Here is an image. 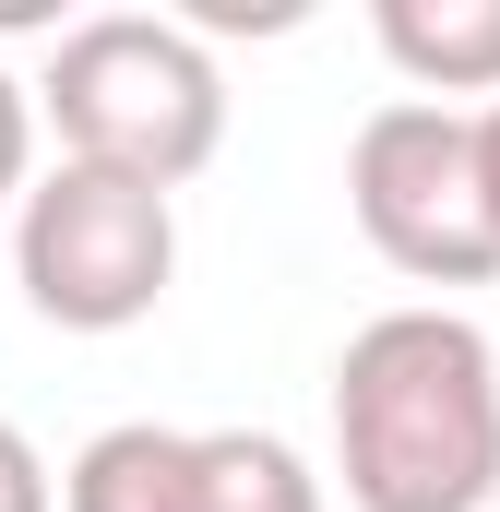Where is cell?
Masks as SVG:
<instances>
[{
	"label": "cell",
	"instance_id": "obj_1",
	"mask_svg": "<svg viewBox=\"0 0 500 512\" xmlns=\"http://www.w3.org/2000/svg\"><path fill=\"white\" fill-rule=\"evenodd\" d=\"M334 477L358 512H489L500 501V346L417 298L334 358Z\"/></svg>",
	"mask_w": 500,
	"mask_h": 512
},
{
	"label": "cell",
	"instance_id": "obj_2",
	"mask_svg": "<svg viewBox=\"0 0 500 512\" xmlns=\"http://www.w3.org/2000/svg\"><path fill=\"white\" fill-rule=\"evenodd\" d=\"M24 96L60 131L72 167H108V179H143V191L203 179L215 143H227V72L167 12H96V24H72Z\"/></svg>",
	"mask_w": 500,
	"mask_h": 512
},
{
	"label": "cell",
	"instance_id": "obj_3",
	"mask_svg": "<svg viewBox=\"0 0 500 512\" xmlns=\"http://www.w3.org/2000/svg\"><path fill=\"white\" fill-rule=\"evenodd\" d=\"M12 274H24L36 322H60V334H131L167 298V274H179V203L60 155L12 203Z\"/></svg>",
	"mask_w": 500,
	"mask_h": 512
},
{
	"label": "cell",
	"instance_id": "obj_4",
	"mask_svg": "<svg viewBox=\"0 0 500 512\" xmlns=\"http://www.w3.org/2000/svg\"><path fill=\"white\" fill-rule=\"evenodd\" d=\"M346 203H358V239L417 286H489V215H477V155H465V108H429V96H393L358 120L346 143Z\"/></svg>",
	"mask_w": 500,
	"mask_h": 512
},
{
	"label": "cell",
	"instance_id": "obj_5",
	"mask_svg": "<svg viewBox=\"0 0 500 512\" xmlns=\"http://www.w3.org/2000/svg\"><path fill=\"white\" fill-rule=\"evenodd\" d=\"M381 60L441 108V96H500V0H381Z\"/></svg>",
	"mask_w": 500,
	"mask_h": 512
},
{
	"label": "cell",
	"instance_id": "obj_6",
	"mask_svg": "<svg viewBox=\"0 0 500 512\" xmlns=\"http://www.w3.org/2000/svg\"><path fill=\"white\" fill-rule=\"evenodd\" d=\"M60 512H191V429H155V417L96 429L60 477Z\"/></svg>",
	"mask_w": 500,
	"mask_h": 512
},
{
	"label": "cell",
	"instance_id": "obj_7",
	"mask_svg": "<svg viewBox=\"0 0 500 512\" xmlns=\"http://www.w3.org/2000/svg\"><path fill=\"white\" fill-rule=\"evenodd\" d=\"M191 512H322V477L274 429H191Z\"/></svg>",
	"mask_w": 500,
	"mask_h": 512
},
{
	"label": "cell",
	"instance_id": "obj_8",
	"mask_svg": "<svg viewBox=\"0 0 500 512\" xmlns=\"http://www.w3.org/2000/svg\"><path fill=\"white\" fill-rule=\"evenodd\" d=\"M0 512H60V477H48V453L0 417Z\"/></svg>",
	"mask_w": 500,
	"mask_h": 512
},
{
	"label": "cell",
	"instance_id": "obj_9",
	"mask_svg": "<svg viewBox=\"0 0 500 512\" xmlns=\"http://www.w3.org/2000/svg\"><path fill=\"white\" fill-rule=\"evenodd\" d=\"M24 179H36V96L0 72V203H24Z\"/></svg>",
	"mask_w": 500,
	"mask_h": 512
},
{
	"label": "cell",
	"instance_id": "obj_10",
	"mask_svg": "<svg viewBox=\"0 0 500 512\" xmlns=\"http://www.w3.org/2000/svg\"><path fill=\"white\" fill-rule=\"evenodd\" d=\"M465 155H477V215H489V251H500V96L465 120Z\"/></svg>",
	"mask_w": 500,
	"mask_h": 512
}]
</instances>
